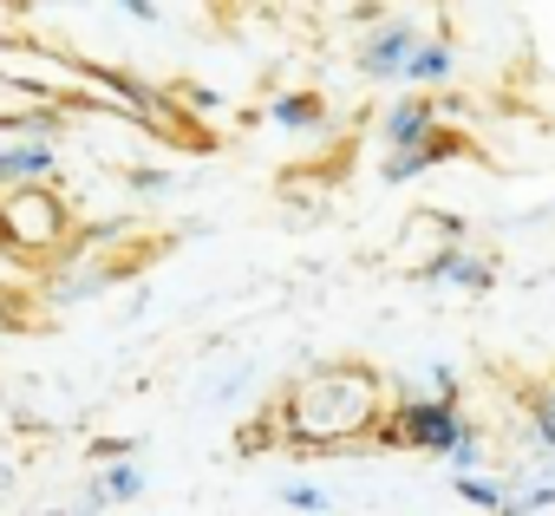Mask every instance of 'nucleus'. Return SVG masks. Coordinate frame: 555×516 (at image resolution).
Segmentation results:
<instances>
[{"instance_id": "f257e3e1", "label": "nucleus", "mask_w": 555, "mask_h": 516, "mask_svg": "<svg viewBox=\"0 0 555 516\" xmlns=\"http://www.w3.org/2000/svg\"><path fill=\"white\" fill-rule=\"evenodd\" d=\"M392 431H399L412 451H438V457H457V451L470 444V431H464V418H457L451 399H412V405H399Z\"/></svg>"}, {"instance_id": "f03ea898", "label": "nucleus", "mask_w": 555, "mask_h": 516, "mask_svg": "<svg viewBox=\"0 0 555 516\" xmlns=\"http://www.w3.org/2000/svg\"><path fill=\"white\" fill-rule=\"evenodd\" d=\"M418 47H425V40H418L412 27H386V34H373V40L360 47V73H366V79H392V73L412 66Z\"/></svg>"}, {"instance_id": "7ed1b4c3", "label": "nucleus", "mask_w": 555, "mask_h": 516, "mask_svg": "<svg viewBox=\"0 0 555 516\" xmlns=\"http://www.w3.org/2000/svg\"><path fill=\"white\" fill-rule=\"evenodd\" d=\"M438 131H431V105L425 99H399L392 105V118H386V144H392V157H412V151H425Z\"/></svg>"}, {"instance_id": "20e7f679", "label": "nucleus", "mask_w": 555, "mask_h": 516, "mask_svg": "<svg viewBox=\"0 0 555 516\" xmlns=\"http://www.w3.org/2000/svg\"><path fill=\"white\" fill-rule=\"evenodd\" d=\"M457 151H464V144H457L451 131H438L425 151H412V157H386V183H412V177H425L431 164H444V157H457Z\"/></svg>"}, {"instance_id": "39448f33", "label": "nucleus", "mask_w": 555, "mask_h": 516, "mask_svg": "<svg viewBox=\"0 0 555 516\" xmlns=\"http://www.w3.org/2000/svg\"><path fill=\"white\" fill-rule=\"evenodd\" d=\"M425 275H431V282H464V288H490V269L477 262V255H464V248H444Z\"/></svg>"}, {"instance_id": "423d86ee", "label": "nucleus", "mask_w": 555, "mask_h": 516, "mask_svg": "<svg viewBox=\"0 0 555 516\" xmlns=\"http://www.w3.org/2000/svg\"><path fill=\"white\" fill-rule=\"evenodd\" d=\"M53 170V151L47 144H14L0 151V183H27V177H47Z\"/></svg>"}, {"instance_id": "0eeeda50", "label": "nucleus", "mask_w": 555, "mask_h": 516, "mask_svg": "<svg viewBox=\"0 0 555 516\" xmlns=\"http://www.w3.org/2000/svg\"><path fill=\"white\" fill-rule=\"evenodd\" d=\"M444 73H451V47L444 40H425L412 53V66H405V79H444Z\"/></svg>"}, {"instance_id": "6e6552de", "label": "nucleus", "mask_w": 555, "mask_h": 516, "mask_svg": "<svg viewBox=\"0 0 555 516\" xmlns=\"http://www.w3.org/2000/svg\"><path fill=\"white\" fill-rule=\"evenodd\" d=\"M138 490H144V470H138V464H112V470H105V483H99V496H105V503H131Z\"/></svg>"}, {"instance_id": "1a4fd4ad", "label": "nucleus", "mask_w": 555, "mask_h": 516, "mask_svg": "<svg viewBox=\"0 0 555 516\" xmlns=\"http://www.w3.org/2000/svg\"><path fill=\"white\" fill-rule=\"evenodd\" d=\"M274 118H282V125H321V99L288 92V99H274Z\"/></svg>"}, {"instance_id": "9d476101", "label": "nucleus", "mask_w": 555, "mask_h": 516, "mask_svg": "<svg viewBox=\"0 0 555 516\" xmlns=\"http://www.w3.org/2000/svg\"><path fill=\"white\" fill-rule=\"evenodd\" d=\"M457 496H470L477 509H509V503H503V490H496V483H483V477H457Z\"/></svg>"}, {"instance_id": "9b49d317", "label": "nucleus", "mask_w": 555, "mask_h": 516, "mask_svg": "<svg viewBox=\"0 0 555 516\" xmlns=\"http://www.w3.org/2000/svg\"><path fill=\"white\" fill-rule=\"evenodd\" d=\"M282 503H288V509H301V516H314V509H327V496H321L314 483H288V490H282Z\"/></svg>"}, {"instance_id": "f8f14e48", "label": "nucleus", "mask_w": 555, "mask_h": 516, "mask_svg": "<svg viewBox=\"0 0 555 516\" xmlns=\"http://www.w3.org/2000/svg\"><path fill=\"white\" fill-rule=\"evenodd\" d=\"M548 503H555V483H542V490H529V496H522V503H509L503 516H529V509H548Z\"/></svg>"}, {"instance_id": "ddd939ff", "label": "nucleus", "mask_w": 555, "mask_h": 516, "mask_svg": "<svg viewBox=\"0 0 555 516\" xmlns=\"http://www.w3.org/2000/svg\"><path fill=\"white\" fill-rule=\"evenodd\" d=\"M535 431H542V444H555V412L548 405H535Z\"/></svg>"}, {"instance_id": "4468645a", "label": "nucleus", "mask_w": 555, "mask_h": 516, "mask_svg": "<svg viewBox=\"0 0 555 516\" xmlns=\"http://www.w3.org/2000/svg\"><path fill=\"white\" fill-rule=\"evenodd\" d=\"M542 405H548V412H555V392H548V399H542Z\"/></svg>"}, {"instance_id": "2eb2a0df", "label": "nucleus", "mask_w": 555, "mask_h": 516, "mask_svg": "<svg viewBox=\"0 0 555 516\" xmlns=\"http://www.w3.org/2000/svg\"><path fill=\"white\" fill-rule=\"evenodd\" d=\"M0 334H8V314H0Z\"/></svg>"}]
</instances>
